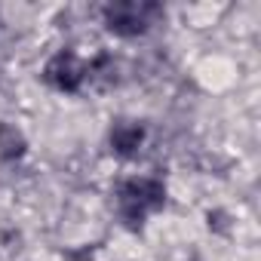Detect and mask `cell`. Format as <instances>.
Here are the masks:
<instances>
[{
    "instance_id": "cell-1",
    "label": "cell",
    "mask_w": 261,
    "mask_h": 261,
    "mask_svg": "<svg viewBox=\"0 0 261 261\" xmlns=\"http://www.w3.org/2000/svg\"><path fill=\"white\" fill-rule=\"evenodd\" d=\"M114 206H117V215L126 227L139 230L148 215H154L166 206V185L160 178H151V175L126 178V181H120V188L114 194Z\"/></svg>"
},
{
    "instance_id": "cell-2",
    "label": "cell",
    "mask_w": 261,
    "mask_h": 261,
    "mask_svg": "<svg viewBox=\"0 0 261 261\" xmlns=\"http://www.w3.org/2000/svg\"><path fill=\"white\" fill-rule=\"evenodd\" d=\"M160 16L163 10L151 0H114L101 10L105 28L117 37H142L157 25Z\"/></svg>"
},
{
    "instance_id": "cell-3",
    "label": "cell",
    "mask_w": 261,
    "mask_h": 261,
    "mask_svg": "<svg viewBox=\"0 0 261 261\" xmlns=\"http://www.w3.org/2000/svg\"><path fill=\"white\" fill-rule=\"evenodd\" d=\"M86 74H89V68H86L71 49H59V53L46 62V68H43V80H46L53 89H59V92H77V89L83 86Z\"/></svg>"
},
{
    "instance_id": "cell-4",
    "label": "cell",
    "mask_w": 261,
    "mask_h": 261,
    "mask_svg": "<svg viewBox=\"0 0 261 261\" xmlns=\"http://www.w3.org/2000/svg\"><path fill=\"white\" fill-rule=\"evenodd\" d=\"M145 142V126L139 120H117L111 126V151L120 157H133Z\"/></svg>"
},
{
    "instance_id": "cell-5",
    "label": "cell",
    "mask_w": 261,
    "mask_h": 261,
    "mask_svg": "<svg viewBox=\"0 0 261 261\" xmlns=\"http://www.w3.org/2000/svg\"><path fill=\"white\" fill-rule=\"evenodd\" d=\"M0 154H4L7 160L25 154V139L16 133V126H10V123H0Z\"/></svg>"
}]
</instances>
